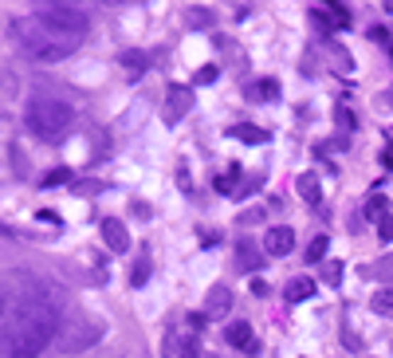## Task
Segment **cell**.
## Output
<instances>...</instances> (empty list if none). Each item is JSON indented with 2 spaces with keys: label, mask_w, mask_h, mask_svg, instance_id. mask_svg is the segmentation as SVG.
Here are the masks:
<instances>
[{
  "label": "cell",
  "mask_w": 393,
  "mask_h": 358,
  "mask_svg": "<svg viewBox=\"0 0 393 358\" xmlns=\"http://www.w3.org/2000/svg\"><path fill=\"white\" fill-rule=\"evenodd\" d=\"M189 24L209 28V24H213V12H209V9H189Z\"/></svg>",
  "instance_id": "f546056e"
},
{
  "label": "cell",
  "mask_w": 393,
  "mask_h": 358,
  "mask_svg": "<svg viewBox=\"0 0 393 358\" xmlns=\"http://www.w3.org/2000/svg\"><path fill=\"white\" fill-rule=\"evenodd\" d=\"M232 311V288L228 283H213L205 295V319H224Z\"/></svg>",
  "instance_id": "52a82bcc"
},
{
  "label": "cell",
  "mask_w": 393,
  "mask_h": 358,
  "mask_svg": "<svg viewBox=\"0 0 393 358\" xmlns=\"http://www.w3.org/2000/svg\"><path fill=\"white\" fill-rule=\"evenodd\" d=\"M63 319H67V299H63V291L55 288L52 280H40V276H35L24 303H20V311H16V319H12L9 354L4 358H40L48 347H55V335H60Z\"/></svg>",
  "instance_id": "6da1fadb"
},
{
  "label": "cell",
  "mask_w": 393,
  "mask_h": 358,
  "mask_svg": "<svg viewBox=\"0 0 393 358\" xmlns=\"http://www.w3.org/2000/svg\"><path fill=\"white\" fill-rule=\"evenodd\" d=\"M326 55H331V67L338 71V75H350L354 63H350V51L338 48V43H326Z\"/></svg>",
  "instance_id": "ac0fdd59"
},
{
  "label": "cell",
  "mask_w": 393,
  "mask_h": 358,
  "mask_svg": "<svg viewBox=\"0 0 393 358\" xmlns=\"http://www.w3.org/2000/svg\"><path fill=\"white\" fill-rule=\"evenodd\" d=\"M319 283L311 280V276H295V280H287V288H283V295H287V303H303V299L315 295Z\"/></svg>",
  "instance_id": "4fadbf2b"
},
{
  "label": "cell",
  "mask_w": 393,
  "mask_h": 358,
  "mask_svg": "<svg viewBox=\"0 0 393 358\" xmlns=\"http://www.w3.org/2000/svg\"><path fill=\"white\" fill-rule=\"evenodd\" d=\"M362 217H366V221H377V224H382L385 217H389V201H385V189H374V193L366 197V205H362Z\"/></svg>",
  "instance_id": "7c38bea8"
},
{
  "label": "cell",
  "mask_w": 393,
  "mask_h": 358,
  "mask_svg": "<svg viewBox=\"0 0 393 358\" xmlns=\"http://www.w3.org/2000/svg\"><path fill=\"white\" fill-rule=\"evenodd\" d=\"M256 221H264V209H248V213L240 217V224H256Z\"/></svg>",
  "instance_id": "d6a6232c"
},
{
  "label": "cell",
  "mask_w": 393,
  "mask_h": 358,
  "mask_svg": "<svg viewBox=\"0 0 393 358\" xmlns=\"http://www.w3.org/2000/svg\"><path fill=\"white\" fill-rule=\"evenodd\" d=\"M326 248H331V240H326V232H319V237L311 240V248L303 252V256H307V264H319V260L326 256Z\"/></svg>",
  "instance_id": "7402d4cb"
},
{
  "label": "cell",
  "mask_w": 393,
  "mask_h": 358,
  "mask_svg": "<svg viewBox=\"0 0 393 358\" xmlns=\"http://www.w3.org/2000/svg\"><path fill=\"white\" fill-rule=\"evenodd\" d=\"M228 134H232V138H240V142H248V146H260V142H267V130H260V126H248V122H240V126H228Z\"/></svg>",
  "instance_id": "d6986e66"
},
{
  "label": "cell",
  "mask_w": 393,
  "mask_h": 358,
  "mask_svg": "<svg viewBox=\"0 0 393 358\" xmlns=\"http://www.w3.org/2000/svg\"><path fill=\"white\" fill-rule=\"evenodd\" d=\"M382 166L393 173V146H385V150H382Z\"/></svg>",
  "instance_id": "e575fe53"
},
{
  "label": "cell",
  "mask_w": 393,
  "mask_h": 358,
  "mask_svg": "<svg viewBox=\"0 0 393 358\" xmlns=\"http://www.w3.org/2000/svg\"><path fill=\"white\" fill-rule=\"evenodd\" d=\"M224 342L228 347H236V350H244V354H256V339H252V327L244 323V319H232L228 327H224Z\"/></svg>",
  "instance_id": "ba28073f"
},
{
  "label": "cell",
  "mask_w": 393,
  "mask_h": 358,
  "mask_svg": "<svg viewBox=\"0 0 393 358\" xmlns=\"http://www.w3.org/2000/svg\"><path fill=\"white\" fill-rule=\"evenodd\" d=\"M260 268V248L252 240H240L236 244V272H256Z\"/></svg>",
  "instance_id": "5bb4252c"
},
{
  "label": "cell",
  "mask_w": 393,
  "mask_h": 358,
  "mask_svg": "<svg viewBox=\"0 0 393 358\" xmlns=\"http://www.w3.org/2000/svg\"><path fill=\"white\" fill-rule=\"evenodd\" d=\"M193 87H185V83H173L170 91H165V107H162V119H165V126H177L181 119H185L189 111H193Z\"/></svg>",
  "instance_id": "8992f818"
},
{
  "label": "cell",
  "mask_w": 393,
  "mask_h": 358,
  "mask_svg": "<svg viewBox=\"0 0 393 358\" xmlns=\"http://www.w3.org/2000/svg\"><path fill=\"white\" fill-rule=\"evenodd\" d=\"M248 99L252 102H275L279 99V83H275V79H256V83H248Z\"/></svg>",
  "instance_id": "2e32d148"
},
{
  "label": "cell",
  "mask_w": 393,
  "mask_h": 358,
  "mask_svg": "<svg viewBox=\"0 0 393 358\" xmlns=\"http://www.w3.org/2000/svg\"><path fill=\"white\" fill-rule=\"evenodd\" d=\"M24 126L32 138H40V142H63V138L71 134V126H75V111H71L63 99H55V94H35L32 102L24 107Z\"/></svg>",
  "instance_id": "3957f363"
},
{
  "label": "cell",
  "mask_w": 393,
  "mask_h": 358,
  "mask_svg": "<svg viewBox=\"0 0 393 358\" xmlns=\"http://www.w3.org/2000/svg\"><path fill=\"white\" fill-rule=\"evenodd\" d=\"M216 75H221L216 67H201V71H196V83H201V87H209V83H216Z\"/></svg>",
  "instance_id": "1f68e13d"
},
{
  "label": "cell",
  "mask_w": 393,
  "mask_h": 358,
  "mask_svg": "<svg viewBox=\"0 0 393 358\" xmlns=\"http://www.w3.org/2000/svg\"><path fill=\"white\" fill-rule=\"evenodd\" d=\"M236 173H240V166H228V173H221V178H216V193H224V197L236 193Z\"/></svg>",
  "instance_id": "cb8c5ba5"
},
{
  "label": "cell",
  "mask_w": 393,
  "mask_h": 358,
  "mask_svg": "<svg viewBox=\"0 0 393 358\" xmlns=\"http://www.w3.org/2000/svg\"><path fill=\"white\" fill-rule=\"evenodd\" d=\"M71 181V170H52L48 178H43V189H52V185H67Z\"/></svg>",
  "instance_id": "f1b7e54d"
},
{
  "label": "cell",
  "mask_w": 393,
  "mask_h": 358,
  "mask_svg": "<svg viewBox=\"0 0 393 358\" xmlns=\"http://www.w3.org/2000/svg\"><path fill=\"white\" fill-rule=\"evenodd\" d=\"M118 63H122V71H126L130 79H142L145 67H150V55H145V51H122Z\"/></svg>",
  "instance_id": "9a60e30c"
},
{
  "label": "cell",
  "mask_w": 393,
  "mask_h": 358,
  "mask_svg": "<svg viewBox=\"0 0 393 358\" xmlns=\"http://www.w3.org/2000/svg\"><path fill=\"white\" fill-rule=\"evenodd\" d=\"M295 189H299V197L311 205V209H319V201H323V181H319V173H299Z\"/></svg>",
  "instance_id": "8fae6325"
},
{
  "label": "cell",
  "mask_w": 393,
  "mask_h": 358,
  "mask_svg": "<svg viewBox=\"0 0 393 358\" xmlns=\"http://www.w3.org/2000/svg\"><path fill=\"white\" fill-rule=\"evenodd\" d=\"M374 276H377L382 283H393V252H389V256H382V260L374 264Z\"/></svg>",
  "instance_id": "4316f807"
},
{
  "label": "cell",
  "mask_w": 393,
  "mask_h": 358,
  "mask_svg": "<svg viewBox=\"0 0 393 358\" xmlns=\"http://www.w3.org/2000/svg\"><path fill=\"white\" fill-rule=\"evenodd\" d=\"M260 185H264V173H248L244 181H236V193H232V197H236V201H240V197H252Z\"/></svg>",
  "instance_id": "44dd1931"
},
{
  "label": "cell",
  "mask_w": 393,
  "mask_h": 358,
  "mask_svg": "<svg viewBox=\"0 0 393 358\" xmlns=\"http://www.w3.org/2000/svg\"><path fill=\"white\" fill-rule=\"evenodd\" d=\"M99 339H103V323H94L87 311H75V315L63 319L60 335H55V347H60L63 354H79V350L94 347Z\"/></svg>",
  "instance_id": "5b68a950"
},
{
  "label": "cell",
  "mask_w": 393,
  "mask_h": 358,
  "mask_svg": "<svg viewBox=\"0 0 393 358\" xmlns=\"http://www.w3.org/2000/svg\"><path fill=\"white\" fill-rule=\"evenodd\" d=\"M12 32L35 63H60L87 40V16L79 9H67V4H48L32 16H20Z\"/></svg>",
  "instance_id": "7a4b0ae2"
},
{
  "label": "cell",
  "mask_w": 393,
  "mask_h": 358,
  "mask_svg": "<svg viewBox=\"0 0 393 358\" xmlns=\"http://www.w3.org/2000/svg\"><path fill=\"white\" fill-rule=\"evenodd\" d=\"M103 240H106V248H111V252H126V248H130L126 224L114 221V217H103Z\"/></svg>",
  "instance_id": "30bf717a"
},
{
  "label": "cell",
  "mask_w": 393,
  "mask_h": 358,
  "mask_svg": "<svg viewBox=\"0 0 393 358\" xmlns=\"http://www.w3.org/2000/svg\"><path fill=\"white\" fill-rule=\"evenodd\" d=\"M323 283H331V288H338V283H342V264H338V260H326V264H323Z\"/></svg>",
  "instance_id": "484cf974"
},
{
  "label": "cell",
  "mask_w": 393,
  "mask_h": 358,
  "mask_svg": "<svg viewBox=\"0 0 393 358\" xmlns=\"http://www.w3.org/2000/svg\"><path fill=\"white\" fill-rule=\"evenodd\" d=\"M334 122H338L346 134H350V130H358V119H354V111L346 107V102H338V107H334Z\"/></svg>",
  "instance_id": "603a6c76"
},
{
  "label": "cell",
  "mask_w": 393,
  "mask_h": 358,
  "mask_svg": "<svg viewBox=\"0 0 393 358\" xmlns=\"http://www.w3.org/2000/svg\"><path fill=\"white\" fill-rule=\"evenodd\" d=\"M377 237H382V244H393V213L377 224Z\"/></svg>",
  "instance_id": "4dcf8cb0"
},
{
  "label": "cell",
  "mask_w": 393,
  "mask_h": 358,
  "mask_svg": "<svg viewBox=\"0 0 393 358\" xmlns=\"http://www.w3.org/2000/svg\"><path fill=\"white\" fill-rule=\"evenodd\" d=\"M150 272H154V260H150V252H138L134 268H130V283H134V288H145Z\"/></svg>",
  "instance_id": "e0dca14e"
},
{
  "label": "cell",
  "mask_w": 393,
  "mask_h": 358,
  "mask_svg": "<svg viewBox=\"0 0 393 358\" xmlns=\"http://www.w3.org/2000/svg\"><path fill=\"white\" fill-rule=\"evenodd\" d=\"M201 354V339H181L177 342V358H196Z\"/></svg>",
  "instance_id": "83f0119b"
},
{
  "label": "cell",
  "mask_w": 393,
  "mask_h": 358,
  "mask_svg": "<svg viewBox=\"0 0 393 358\" xmlns=\"http://www.w3.org/2000/svg\"><path fill=\"white\" fill-rule=\"evenodd\" d=\"M291 244H295V232H291V224H272L264 237V252L267 256H287Z\"/></svg>",
  "instance_id": "9c48e42d"
},
{
  "label": "cell",
  "mask_w": 393,
  "mask_h": 358,
  "mask_svg": "<svg viewBox=\"0 0 393 358\" xmlns=\"http://www.w3.org/2000/svg\"><path fill=\"white\" fill-rule=\"evenodd\" d=\"M32 280H35L32 272H4L0 276V354H9L12 319H16V311H20V303H24Z\"/></svg>",
  "instance_id": "277c9868"
},
{
  "label": "cell",
  "mask_w": 393,
  "mask_h": 358,
  "mask_svg": "<svg viewBox=\"0 0 393 358\" xmlns=\"http://www.w3.org/2000/svg\"><path fill=\"white\" fill-rule=\"evenodd\" d=\"M323 12H326V16H331L338 28H346V24H350V12L342 9V4H331V0H326V4H323Z\"/></svg>",
  "instance_id": "d4e9b609"
},
{
  "label": "cell",
  "mask_w": 393,
  "mask_h": 358,
  "mask_svg": "<svg viewBox=\"0 0 393 358\" xmlns=\"http://www.w3.org/2000/svg\"><path fill=\"white\" fill-rule=\"evenodd\" d=\"M370 307H374V315H385V319H393V288H382V291H374V299H370Z\"/></svg>",
  "instance_id": "ffe728a7"
},
{
  "label": "cell",
  "mask_w": 393,
  "mask_h": 358,
  "mask_svg": "<svg viewBox=\"0 0 393 358\" xmlns=\"http://www.w3.org/2000/svg\"><path fill=\"white\" fill-rule=\"evenodd\" d=\"M252 295H267V283H264V276H256V280H252Z\"/></svg>",
  "instance_id": "836d02e7"
}]
</instances>
